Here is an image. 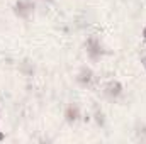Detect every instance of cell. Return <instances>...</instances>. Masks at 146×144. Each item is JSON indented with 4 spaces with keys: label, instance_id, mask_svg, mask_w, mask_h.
<instances>
[{
    "label": "cell",
    "instance_id": "6da1fadb",
    "mask_svg": "<svg viewBox=\"0 0 146 144\" xmlns=\"http://www.w3.org/2000/svg\"><path fill=\"white\" fill-rule=\"evenodd\" d=\"M31 9H33V5L29 2H19L17 3V14L19 15H27L31 12Z\"/></svg>",
    "mask_w": 146,
    "mask_h": 144
}]
</instances>
